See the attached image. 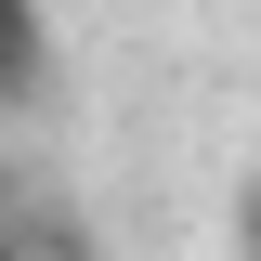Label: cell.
I'll return each instance as SVG.
<instances>
[{
	"instance_id": "6da1fadb",
	"label": "cell",
	"mask_w": 261,
	"mask_h": 261,
	"mask_svg": "<svg viewBox=\"0 0 261 261\" xmlns=\"http://www.w3.org/2000/svg\"><path fill=\"white\" fill-rule=\"evenodd\" d=\"M53 92V13L39 0H0V118H27Z\"/></svg>"
},
{
	"instance_id": "7a4b0ae2",
	"label": "cell",
	"mask_w": 261,
	"mask_h": 261,
	"mask_svg": "<svg viewBox=\"0 0 261 261\" xmlns=\"http://www.w3.org/2000/svg\"><path fill=\"white\" fill-rule=\"evenodd\" d=\"M27 248L39 261H105V235L79 222V209H39V196H27Z\"/></svg>"
},
{
	"instance_id": "3957f363",
	"label": "cell",
	"mask_w": 261,
	"mask_h": 261,
	"mask_svg": "<svg viewBox=\"0 0 261 261\" xmlns=\"http://www.w3.org/2000/svg\"><path fill=\"white\" fill-rule=\"evenodd\" d=\"M222 235H235V261H261V170L235 183V209H222Z\"/></svg>"
},
{
	"instance_id": "277c9868",
	"label": "cell",
	"mask_w": 261,
	"mask_h": 261,
	"mask_svg": "<svg viewBox=\"0 0 261 261\" xmlns=\"http://www.w3.org/2000/svg\"><path fill=\"white\" fill-rule=\"evenodd\" d=\"M0 222H27V183H13V170H0Z\"/></svg>"
},
{
	"instance_id": "5b68a950",
	"label": "cell",
	"mask_w": 261,
	"mask_h": 261,
	"mask_svg": "<svg viewBox=\"0 0 261 261\" xmlns=\"http://www.w3.org/2000/svg\"><path fill=\"white\" fill-rule=\"evenodd\" d=\"M0 261H39V248H27V222H0Z\"/></svg>"
}]
</instances>
